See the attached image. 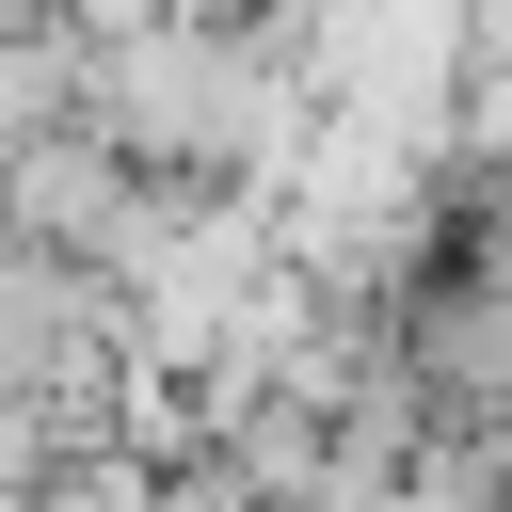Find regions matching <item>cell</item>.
Here are the masks:
<instances>
[{"instance_id":"6da1fadb","label":"cell","mask_w":512,"mask_h":512,"mask_svg":"<svg viewBox=\"0 0 512 512\" xmlns=\"http://www.w3.org/2000/svg\"><path fill=\"white\" fill-rule=\"evenodd\" d=\"M400 368H416V416L432 432H480V448H512V256H432L416 288H400Z\"/></svg>"}]
</instances>
